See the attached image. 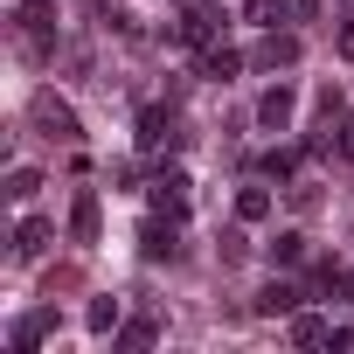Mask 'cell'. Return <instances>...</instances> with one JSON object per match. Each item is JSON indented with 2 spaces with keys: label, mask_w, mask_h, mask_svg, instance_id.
<instances>
[{
  "label": "cell",
  "mask_w": 354,
  "mask_h": 354,
  "mask_svg": "<svg viewBox=\"0 0 354 354\" xmlns=\"http://www.w3.org/2000/svg\"><path fill=\"white\" fill-rule=\"evenodd\" d=\"M35 125L49 132V139H63V146H77L84 139V125H77V111L56 97V91H35Z\"/></svg>",
  "instance_id": "6da1fadb"
},
{
  "label": "cell",
  "mask_w": 354,
  "mask_h": 354,
  "mask_svg": "<svg viewBox=\"0 0 354 354\" xmlns=\"http://www.w3.org/2000/svg\"><path fill=\"white\" fill-rule=\"evenodd\" d=\"M139 250H146L153 264H174V257H181V230H174V216L153 209V216L139 223Z\"/></svg>",
  "instance_id": "7a4b0ae2"
},
{
  "label": "cell",
  "mask_w": 354,
  "mask_h": 354,
  "mask_svg": "<svg viewBox=\"0 0 354 354\" xmlns=\"http://www.w3.org/2000/svg\"><path fill=\"white\" fill-rule=\"evenodd\" d=\"M15 21H21L28 49L42 56V49H49V28H56V8H49V0H21V8H15Z\"/></svg>",
  "instance_id": "3957f363"
},
{
  "label": "cell",
  "mask_w": 354,
  "mask_h": 354,
  "mask_svg": "<svg viewBox=\"0 0 354 354\" xmlns=\"http://www.w3.org/2000/svg\"><path fill=\"white\" fill-rule=\"evenodd\" d=\"M153 209H160V216H174V223L188 216V174H181V167H167L160 181H153Z\"/></svg>",
  "instance_id": "277c9868"
},
{
  "label": "cell",
  "mask_w": 354,
  "mask_h": 354,
  "mask_svg": "<svg viewBox=\"0 0 354 354\" xmlns=\"http://www.w3.org/2000/svg\"><path fill=\"white\" fill-rule=\"evenodd\" d=\"M49 243H56V223H49V216H21V223H15V257H21V264L42 257Z\"/></svg>",
  "instance_id": "5b68a950"
},
{
  "label": "cell",
  "mask_w": 354,
  "mask_h": 354,
  "mask_svg": "<svg viewBox=\"0 0 354 354\" xmlns=\"http://www.w3.org/2000/svg\"><path fill=\"white\" fill-rule=\"evenodd\" d=\"M181 42L188 49H209L216 42V8H209V0H188V8H181Z\"/></svg>",
  "instance_id": "8992f818"
},
{
  "label": "cell",
  "mask_w": 354,
  "mask_h": 354,
  "mask_svg": "<svg viewBox=\"0 0 354 354\" xmlns=\"http://www.w3.org/2000/svg\"><path fill=\"white\" fill-rule=\"evenodd\" d=\"M257 125H264V132H285V125H292V84H271V91L257 97Z\"/></svg>",
  "instance_id": "52a82bcc"
},
{
  "label": "cell",
  "mask_w": 354,
  "mask_h": 354,
  "mask_svg": "<svg viewBox=\"0 0 354 354\" xmlns=\"http://www.w3.org/2000/svg\"><path fill=\"white\" fill-rule=\"evenodd\" d=\"M250 63H257V70H292V63H299V35H264Z\"/></svg>",
  "instance_id": "ba28073f"
},
{
  "label": "cell",
  "mask_w": 354,
  "mask_h": 354,
  "mask_svg": "<svg viewBox=\"0 0 354 354\" xmlns=\"http://www.w3.org/2000/svg\"><path fill=\"white\" fill-rule=\"evenodd\" d=\"M236 70H243V56H236V49H223V42H209V49H202V77H216V84H230Z\"/></svg>",
  "instance_id": "9c48e42d"
},
{
  "label": "cell",
  "mask_w": 354,
  "mask_h": 354,
  "mask_svg": "<svg viewBox=\"0 0 354 354\" xmlns=\"http://www.w3.org/2000/svg\"><path fill=\"white\" fill-rule=\"evenodd\" d=\"M70 236H77V243H97V195H91V188H84L77 209H70Z\"/></svg>",
  "instance_id": "30bf717a"
},
{
  "label": "cell",
  "mask_w": 354,
  "mask_h": 354,
  "mask_svg": "<svg viewBox=\"0 0 354 354\" xmlns=\"http://www.w3.org/2000/svg\"><path fill=\"white\" fill-rule=\"evenodd\" d=\"M299 299H306L299 285H285V278H271V285L257 292V313H299Z\"/></svg>",
  "instance_id": "8fae6325"
},
{
  "label": "cell",
  "mask_w": 354,
  "mask_h": 354,
  "mask_svg": "<svg viewBox=\"0 0 354 354\" xmlns=\"http://www.w3.org/2000/svg\"><path fill=\"white\" fill-rule=\"evenodd\" d=\"M167 139H174V125H167V111H160V104H146V111H139V146L153 153V146H167Z\"/></svg>",
  "instance_id": "7c38bea8"
},
{
  "label": "cell",
  "mask_w": 354,
  "mask_h": 354,
  "mask_svg": "<svg viewBox=\"0 0 354 354\" xmlns=\"http://www.w3.org/2000/svg\"><path fill=\"white\" fill-rule=\"evenodd\" d=\"M49 326H56V313H28V319H21V326H15V354H35V347H42V333H49Z\"/></svg>",
  "instance_id": "4fadbf2b"
},
{
  "label": "cell",
  "mask_w": 354,
  "mask_h": 354,
  "mask_svg": "<svg viewBox=\"0 0 354 354\" xmlns=\"http://www.w3.org/2000/svg\"><path fill=\"white\" fill-rule=\"evenodd\" d=\"M271 216V188H236V223H264Z\"/></svg>",
  "instance_id": "5bb4252c"
},
{
  "label": "cell",
  "mask_w": 354,
  "mask_h": 354,
  "mask_svg": "<svg viewBox=\"0 0 354 354\" xmlns=\"http://www.w3.org/2000/svg\"><path fill=\"white\" fill-rule=\"evenodd\" d=\"M326 333H333L326 319H313V313H292V340H299V347H326Z\"/></svg>",
  "instance_id": "9a60e30c"
},
{
  "label": "cell",
  "mask_w": 354,
  "mask_h": 354,
  "mask_svg": "<svg viewBox=\"0 0 354 354\" xmlns=\"http://www.w3.org/2000/svg\"><path fill=\"white\" fill-rule=\"evenodd\" d=\"M84 326H91V333H118V299H91Z\"/></svg>",
  "instance_id": "2e32d148"
},
{
  "label": "cell",
  "mask_w": 354,
  "mask_h": 354,
  "mask_svg": "<svg viewBox=\"0 0 354 354\" xmlns=\"http://www.w3.org/2000/svg\"><path fill=\"white\" fill-rule=\"evenodd\" d=\"M35 188H42L35 167H15V174H8V195H15V202H35Z\"/></svg>",
  "instance_id": "e0dca14e"
},
{
  "label": "cell",
  "mask_w": 354,
  "mask_h": 354,
  "mask_svg": "<svg viewBox=\"0 0 354 354\" xmlns=\"http://www.w3.org/2000/svg\"><path fill=\"white\" fill-rule=\"evenodd\" d=\"M264 174H271V181H292V174H299V153L271 146V153H264Z\"/></svg>",
  "instance_id": "ac0fdd59"
},
{
  "label": "cell",
  "mask_w": 354,
  "mask_h": 354,
  "mask_svg": "<svg viewBox=\"0 0 354 354\" xmlns=\"http://www.w3.org/2000/svg\"><path fill=\"white\" fill-rule=\"evenodd\" d=\"M299 257H306V236H299V230H285V236L271 243V264H299Z\"/></svg>",
  "instance_id": "d6986e66"
},
{
  "label": "cell",
  "mask_w": 354,
  "mask_h": 354,
  "mask_svg": "<svg viewBox=\"0 0 354 354\" xmlns=\"http://www.w3.org/2000/svg\"><path fill=\"white\" fill-rule=\"evenodd\" d=\"M118 347H153V319H132V326H118Z\"/></svg>",
  "instance_id": "ffe728a7"
},
{
  "label": "cell",
  "mask_w": 354,
  "mask_h": 354,
  "mask_svg": "<svg viewBox=\"0 0 354 354\" xmlns=\"http://www.w3.org/2000/svg\"><path fill=\"white\" fill-rule=\"evenodd\" d=\"M340 160H354V111H340Z\"/></svg>",
  "instance_id": "44dd1931"
},
{
  "label": "cell",
  "mask_w": 354,
  "mask_h": 354,
  "mask_svg": "<svg viewBox=\"0 0 354 354\" xmlns=\"http://www.w3.org/2000/svg\"><path fill=\"white\" fill-rule=\"evenodd\" d=\"M340 56H347V63H354V21H347V28H340Z\"/></svg>",
  "instance_id": "7402d4cb"
}]
</instances>
